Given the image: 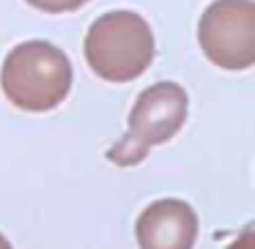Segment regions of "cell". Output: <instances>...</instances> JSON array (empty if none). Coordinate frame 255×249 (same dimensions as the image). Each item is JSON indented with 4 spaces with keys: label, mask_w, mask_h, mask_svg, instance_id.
Returning a JSON list of instances; mask_svg holds the SVG:
<instances>
[{
    "label": "cell",
    "mask_w": 255,
    "mask_h": 249,
    "mask_svg": "<svg viewBox=\"0 0 255 249\" xmlns=\"http://www.w3.org/2000/svg\"><path fill=\"white\" fill-rule=\"evenodd\" d=\"M72 61L50 41H22L3 61L0 85L17 110L47 112L55 110L72 90Z\"/></svg>",
    "instance_id": "obj_1"
},
{
    "label": "cell",
    "mask_w": 255,
    "mask_h": 249,
    "mask_svg": "<svg viewBox=\"0 0 255 249\" xmlns=\"http://www.w3.org/2000/svg\"><path fill=\"white\" fill-rule=\"evenodd\" d=\"M85 61L107 83H132L154 61V33L137 11H107L85 33Z\"/></svg>",
    "instance_id": "obj_2"
},
{
    "label": "cell",
    "mask_w": 255,
    "mask_h": 249,
    "mask_svg": "<svg viewBox=\"0 0 255 249\" xmlns=\"http://www.w3.org/2000/svg\"><path fill=\"white\" fill-rule=\"evenodd\" d=\"M187 110L189 96L178 83L167 80V83H156L145 88L129 112L127 134L110 145L107 159L118 167L140 165L154 145L176 137V132L187 121Z\"/></svg>",
    "instance_id": "obj_3"
},
{
    "label": "cell",
    "mask_w": 255,
    "mask_h": 249,
    "mask_svg": "<svg viewBox=\"0 0 255 249\" xmlns=\"http://www.w3.org/2000/svg\"><path fill=\"white\" fill-rule=\"evenodd\" d=\"M203 55L220 69L242 72L255 63V3L214 0L198 22Z\"/></svg>",
    "instance_id": "obj_4"
},
{
    "label": "cell",
    "mask_w": 255,
    "mask_h": 249,
    "mask_svg": "<svg viewBox=\"0 0 255 249\" xmlns=\"http://www.w3.org/2000/svg\"><path fill=\"white\" fill-rule=\"evenodd\" d=\"M134 236L140 249H192L198 241V214L184 200H156L140 214Z\"/></svg>",
    "instance_id": "obj_5"
},
{
    "label": "cell",
    "mask_w": 255,
    "mask_h": 249,
    "mask_svg": "<svg viewBox=\"0 0 255 249\" xmlns=\"http://www.w3.org/2000/svg\"><path fill=\"white\" fill-rule=\"evenodd\" d=\"M25 3L39 8V11H47V14H63V11H77V8H83L88 0H25Z\"/></svg>",
    "instance_id": "obj_6"
},
{
    "label": "cell",
    "mask_w": 255,
    "mask_h": 249,
    "mask_svg": "<svg viewBox=\"0 0 255 249\" xmlns=\"http://www.w3.org/2000/svg\"><path fill=\"white\" fill-rule=\"evenodd\" d=\"M0 249H14V244L8 241V238L3 236V233H0Z\"/></svg>",
    "instance_id": "obj_7"
}]
</instances>
